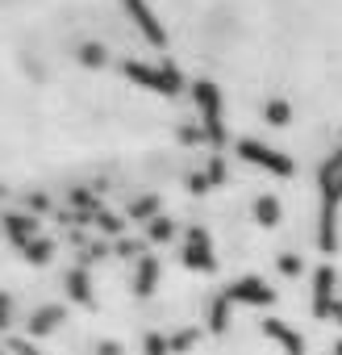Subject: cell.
I'll return each instance as SVG.
<instances>
[{
	"label": "cell",
	"mask_w": 342,
	"mask_h": 355,
	"mask_svg": "<svg viewBox=\"0 0 342 355\" xmlns=\"http://www.w3.org/2000/svg\"><path fill=\"white\" fill-rule=\"evenodd\" d=\"M150 284H154V259L146 255V259H138V280H134V288H138V293H150Z\"/></svg>",
	"instance_id": "cell-11"
},
{
	"label": "cell",
	"mask_w": 342,
	"mask_h": 355,
	"mask_svg": "<svg viewBox=\"0 0 342 355\" xmlns=\"http://www.w3.org/2000/svg\"><path fill=\"white\" fill-rule=\"evenodd\" d=\"M192 96H197V109H201V125H205V138L209 142H226V130H222V96L209 80H197L192 84Z\"/></svg>",
	"instance_id": "cell-2"
},
{
	"label": "cell",
	"mask_w": 342,
	"mask_h": 355,
	"mask_svg": "<svg viewBox=\"0 0 342 355\" xmlns=\"http://www.w3.org/2000/svg\"><path fill=\"white\" fill-rule=\"evenodd\" d=\"M121 71L129 76V80H138V84H146V88H154V92H163V96H176L180 92V76L171 71V67H146V63H121Z\"/></svg>",
	"instance_id": "cell-4"
},
{
	"label": "cell",
	"mask_w": 342,
	"mask_h": 355,
	"mask_svg": "<svg viewBox=\"0 0 342 355\" xmlns=\"http://www.w3.org/2000/svg\"><path fill=\"white\" fill-rule=\"evenodd\" d=\"M125 9H129V17L138 21V30H142L154 46H163V42H167V38H163V30H159V21H154V13L142 5V0H125Z\"/></svg>",
	"instance_id": "cell-6"
},
{
	"label": "cell",
	"mask_w": 342,
	"mask_h": 355,
	"mask_svg": "<svg viewBox=\"0 0 342 355\" xmlns=\"http://www.w3.org/2000/svg\"><path fill=\"white\" fill-rule=\"evenodd\" d=\"M263 117H267L271 125H288V105H284V101H267V105H263Z\"/></svg>",
	"instance_id": "cell-13"
},
{
	"label": "cell",
	"mask_w": 342,
	"mask_h": 355,
	"mask_svg": "<svg viewBox=\"0 0 342 355\" xmlns=\"http://www.w3.org/2000/svg\"><path fill=\"white\" fill-rule=\"evenodd\" d=\"M267 334H276V338H280V343H284L288 351H300V338H296V334H292V330H288L284 322H267Z\"/></svg>",
	"instance_id": "cell-12"
},
{
	"label": "cell",
	"mask_w": 342,
	"mask_h": 355,
	"mask_svg": "<svg viewBox=\"0 0 342 355\" xmlns=\"http://www.w3.org/2000/svg\"><path fill=\"white\" fill-rule=\"evenodd\" d=\"M280 268H284V272H296L300 263H296V255H280Z\"/></svg>",
	"instance_id": "cell-21"
},
{
	"label": "cell",
	"mask_w": 342,
	"mask_h": 355,
	"mask_svg": "<svg viewBox=\"0 0 342 355\" xmlns=\"http://www.w3.org/2000/svg\"><path fill=\"white\" fill-rule=\"evenodd\" d=\"M230 301H251V305H267V301H271V288H267V284H259V280H238V284L230 288Z\"/></svg>",
	"instance_id": "cell-8"
},
{
	"label": "cell",
	"mask_w": 342,
	"mask_h": 355,
	"mask_svg": "<svg viewBox=\"0 0 342 355\" xmlns=\"http://www.w3.org/2000/svg\"><path fill=\"white\" fill-rule=\"evenodd\" d=\"M154 205H159L154 197H142L138 205H129V214H134V218H146V214H154Z\"/></svg>",
	"instance_id": "cell-18"
},
{
	"label": "cell",
	"mask_w": 342,
	"mask_h": 355,
	"mask_svg": "<svg viewBox=\"0 0 342 355\" xmlns=\"http://www.w3.org/2000/svg\"><path fill=\"white\" fill-rule=\"evenodd\" d=\"M171 230H176V226H171L167 218H154L150 222V239H171Z\"/></svg>",
	"instance_id": "cell-16"
},
{
	"label": "cell",
	"mask_w": 342,
	"mask_h": 355,
	"mask_svg": "<svg viewBox=\"0 0 342 355\" xmlns=\"http://www.w3.org/2000/svg\"><path fill=\"white\" fill-rule=\"evenodd\" d=\"M317 184H321V247H334V209L342 201V146L321 163L317 171Z\"/></svg>",
	"instance_id": "cell-1"
},
{
	"label": "cell",
	"mask_w": 342,
	"mask_h": 355,
	"mask_svg": "<svg viewBox=\"0 0 342 355\" xmlns=\"http://www.w3.org/2000/svg\"><path fill=\"white\" fill-rule=\"evenodd\" d=\"M255 218H259V226H276L280 222V201L276 197H259L255 201Z\"/></svg>",
	"instance_id": "cell-9"
},
{
	"label": "cell",
	"mask_w": 342,
	"mask_h": 355,
	"mask_svg": "<svg viewBox=\"0 0 342 355\" xmlns=\"http://www.w3.org/2000/svg\"><path fill=\"white\" fill-rule=\"evenodd\" d=\"M59 318V309H42L38 318H34V330H51V322Z\"/></svg>",
	"instance_id": "cell-19"
},
{
	"label": "cell",
	"mask_w": 342,
	"mask_h": 355,
	"mask_svg": "<svg viewBox=\"0 0 342 355\" xmlns=\"http://www.w3.org/2000/svg\"><path fill=\"white\" fill-rule=\"evenodd\" d=\"M5 230H9V239H13L17 247H30L34 234H38V222L26 218V214H9V218H5Z\"/></svg>",
	"instance_id": "cell-7"
},
{
	"label": "cell",
	"mask_w": 342,
	"mask_h": 355,
	"mask_svg": "<svg viewBox=\"0 0 342 355\" xmlns=\"http://www.w3.org/2000/svg\"><path fill=\"white\" fill-rule=\"evenodd\" d=\"M26 255H30L34 263H46V255H51V243H30V247H26Z\"/></svg>",
	"instance_id": "cell-17"
},
{
	"label": "cell",
	"mask_w": 342,
	"mask_h": 355,
	"mask_svg": "<svg viewBox=\"0 0 342 355\" xmlns=\"http://www.w3.org/2000/svg\"><path fill=\"white\" fill-rule=\"evenodd\" d=\"M222 175H226V163L213 159V163H209V180H222Z\"/></svg>",
	"instance_id": "cell-20"
},
{
	"label": "cell",
	"mask_w": 342,
	"mask_h": 355,
	"mask_svg": "<svg viewBox=\"0 0 342 355\" xmlns=\"http://www.w3.org/2000/svg\"><path fill=\"white\" fill-rule=\"evenodd\" d=\"M238 159H246V163H255V167H267V171H276V175H292V159H288L284 150H276V146L255 142V138H242V142H238Z\"/></svg>",
	"instance_id": "cell-3"
},
{
	"label": "cell",
	"mask_w": 342,
	"mask_h": 355,
	"mask_svg": "<svg viewBox=\"0 0 342 355\" xmlns=\"http://www.w3.org/2000/svg\"><path fill=\"white\" fill-rule=\"evenodd\" d=\"M71 293H75V301H88V276L84 272H71Z\"/></svg>",
	"instance_id": "cell-15"
},
{
	"label": "cell",
	"mask_w": 342,
	"mask_h": 355,
	"mask_svg": "<svg viewBox=\"0 0 342 355\" xmlns=\"http://www.w3.org/2000/svg\"><path fill=\"white\" fill-rule=\"evenodd\" d=\"M80 59H84L88 67H100V63H105V46H96V42H88V46H80Z\"/></svg>",
	"instance_id": "cell-14"
},
{
	"label": "cell",
	"mask_w": 342,
	"mask_h": 355,
	"mask_svg": "<svg viewBox=\"0 0 342 355\" xmlns=\"http://www.w3.org/2000/svg\"><path fill=\"white\" fill-rule=\"evenodd\" d=\"M330 293H334V272L321 268L317 272V313H330Z\"/></svg>",
	"instance_id": "cell-10"
},
{
	"label": "cell",
	"mask_w": 342,
	"mask_h": 355,
	"mask_svg": "<svg viewBox=\"0 0 342 355\" xmlns=\"http://www.w3.org/2000/svg\"><path fill=\"white\" fill-rule=\"evenodd\" d=\"M184 263L188 268H213V247H209V234L205 230H188V247H184Z\"/></svg>",
	"instance_id": "cell-5"
}]
</instances>
